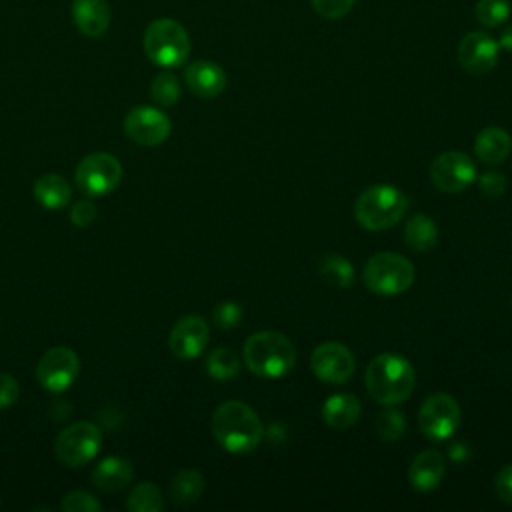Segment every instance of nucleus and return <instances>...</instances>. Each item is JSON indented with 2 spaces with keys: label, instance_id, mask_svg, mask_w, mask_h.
<instances>
[{
  "label": "nucleus",
  "instance_id": "5",
  "mask_svg": "<svg viewBox=\"0 0 512 512\" xmlns=\"http://www.w3.org/2000/svg\"><path fill=\"white\" fill-rule=\"evenodd\" d=\"M144 52L162 68H178L190 54V38L184 26L172 18H156L144 30Z\"/></svg>",
  "mask_w": 512,
  "mask_h": 512
},
{
  "label": "nucleus",
  "instance_id": "28",
  "mask_svg": "<svg viewBox=\"0 0 512 512\" xmlns=\"http://www.w3.org/2000/svg\"><path fill=\"white\" fill-rule=\"evenodd\" d=\"M180 82L172 72H160L150 84V96L160 106H174L180 100Z\"/></svg>",
  "mask_w": 512,
  "mask_h": 512
},
{
  "label": "nucleus",
  "instance_id": "21",
  "mask_svg": "<svg viewBox=\"0 0 512 512\" xmlns=\"http://www.w3.org/2000/svg\"><path fill=\"white\" fill-rule=\"evenodd\" d=\"M362 412V404L354 394L340 392L326 398L322 406V418L324 422L334 430H346L350 428Z\"/></svg>",
  "mask_w": 512,
  "mask_h": 512
},
{
  "label": "nucleus",
  "instance_id": "25",
  "mask_svg": "<svg viewBox=\"0 0 512 512\" xmlns=\"http://www.w3.org/2000/svg\"><path fill=\"white\" fill-rule=\"evenodd\" d=\"M204 492V478L198 470H180L174 474L170 482V496L174 504L178 506H188L196 502Z\"/></svg>",
  "mask_w": 512,
  "mask_h": 512
},
{
  "label": "nucleus",
  "instance_id": "35",
  "mask_svg": "<svg viewBox=\"0 0 512 512\" xmlns=\"http://www.w3.org/2000/svg\"><path fill=\"white\" fill-rule=\"evenodd\" d=\"M96 214H98V212H96V206H94V202H90V200H78V202L70 208V220H72V224L78 226V228L90 226V224L94 222Z\"/></svg>",
  "mask_w": 512,
  "mask_h": 512
},
{
  "label": "nucleus",
  "instance_id": "4",
  "mask_svg": "<svg viewBox=\"0 0 512 512\" xmlns=\"http://www.w3.org/2000/svg\"><path fill=\"white\" fill-rule=\"evenodd\" d=\"M408 210L406 194L390 184H374L360 192L354 202L356 222L372 232L388 230L398 224Z\"/></svg>",
  "mask_w": 512,
  "mask_h": 512
},
{
  "label": "nucleus",
  "instance_id": "17",
  "mask_svg": "<svg viewBox=\"0 0 512 512\" xmlns=\"http://www.w3.org/2000/svg\"><path fill=\"white\" fill-rule=\"evenodd\" d=\"M444 478V456L440 450L428 448L414 456L408 468V480L414 490L428 492L434 490Z\"/></svg>",
  "mask_w": 512,
  "mask_h": 512
},
{
  "label": "nucleus",
  "instance_id": "12",
  "mask_svg": "<svg viewBox=\"0 0 512 512\" xmlns=\"http://www.w3.org/2000/svg\"><path fill=\"white\" fill-rule=\"evenodd\" d=\"M124 134L140 146H158L170 136V118L154 106H136L124 116Z\"/></svg>",
  "mask_w": 512,
  "mask_h": 512
},
{
  "label": "nucleus",
  "instance_id": "6",
  "mask_svg": "<svg viewBox=\"0 0 512 512\" xmlns=\"http://www.w3.org/2000/svg\"><path fill=\"white\" fill-rule=\"evenodd\" d=\"M362 280L374 294L396 296L412 286L414 264L398 252H378L364 264Z\"/></svg>",
  "mask_w": 512,
  "mask_h": 512
},
{
  "label": "nucleus",
  "instance_id": "32",
  "mask_svg": "<svg viewBox=\"0 0 512 512\" xmlns=\"http://www.w3.org/2000/svg\"><path fill=\"white\" fill-rule=\"evenodd\" d=\"M242 308L238 302L234 300H224L220 304H216V308L212 310V320L218 328L222 330H232L242 322Z\"/></svg>",
  "mask_w": 512,
  "mask_h": 512
},
{
  "label": "nucleus",
  "instance_id": "18",
  "mask_svg": "<svg viewBox=\"0 0 512 512\" xmlns=\"http://www.w3.org/2000/svg\"><path fill=\"white\" fill-rule=\"evenodd\" d=\"M72 20L84 36L98 38L110 26V6L106 0H74Z\"/></svg>",
  "mask_w": 512,
  "mask_h": 512
},
{
  "label": "nucleus",
  "instance_id": "30",
  "mask_svg": "<svg viewBox=\"0 0 512 512\" xmlns=\"http://www.w3.org/2000/svg\"><path fill=\"white\" fill-rule=\"evenodd\" d=\"M406 428L404 416L400 410L388 406L384 408L378 416H376V432L384 442H394L398 438H402Z\"/></svg>",
  "mask_w": 512,
  "mask_h": 512
},
{
  "label": "nucleus",
  "instance_id": "24",
  "mask_svg": "<svg viewBox=\"0 0 512 512\" xmlns=\"http://www.w3.org/2000/svg\"><path fill=\"white\" fill-rule=\"evenodd\" d=\"M320 278L334 288H350L356 280L354 266L340 254H324L318 262Z\"/></svg>",
  "mask_w": 512,
  "mask_h": 512
},
{
  "label": "nucleus",
  "instance_id": "20",
  "mask_svg": "<svg viewBox=\"0 0 512 512\" xmlns=\"http://www.w3.org/2000/svg\"><path fill=\"white\" fill-rule=\"evenodd\" d=\"M512 150V138L510 134L500 126H488L480 130L474 142V152L480 162L496 166L502 164Z\"/></svg>",
  "mask_w": 512,
  "mask_h": 512
},
{
  "label": "nucleus",
  "instance_id": "36",
  "mask_svg": "<svg viewBox=\"0 0 512 512\" xmlns=\"http://www.w3.org/2000/svg\"><path fill=\"white\" fill-rule=\"evenodd\" d=\"M20 386L18 380L10 374L0 372V408H8L18 400Z\"/></svg>",
  "mask_w": 512,
  "mask_h": 512
},
{
  "label": "nucleus",
  "instance_id": "14",
  "mask_svg": "<svg viewBox=\"0 0 512 512\" xmlns=\"http://www.w3.org/2000/svg\"><path fill=\"white\" fill-rule=\"evenodd\" d=\"M498 54H500L498 40H494L490 34L480 30L468 32L456 48L458 64L468 74H474V76H484L492 72V68L498 62Z\"/></svg>",
  "mask_w": 512,
  "mask_h": 512
},
{
  "label": "nucleus",
  "instance_id": "29",
  "mask_svg": "<svg viewBox=\"0 0 512 512\" xmlns=\"http://www.w3.org/2000/svg\"><path fill=\"white\" fill-rule=\"evenodd\" d=\"M510 16V0H478L476 18L486 28H498Z\"/></svg>",
  "mask_w": 512,
  "mask_h": 512
},
{
  "label": "nucleus",
  "instance_id": "23",
  "mask_svg": "<svg viewBox=\"0 0 512 512\" xmlns=\"http://www.w3.org/2000/svg\"><path fill=\"white\" fill-rule=\"evenodd\" d=\"M404 242L416 252H428L438 244V226L426 214H414L404 226Z\"/></svg>",
  "mask_w": 512,
  "mask_h": 512
},
{
  "label": "nucleus",
  "instance_id": "27",
  "mask_svg": "<svg viewBox=\"0 0 512 512\" xmlns=\"http://www.w3.org/2000/svg\"><path fill=\"white\" fill-rule=\"evenodd\" d=\"M206 372L216 380L234 378L240 372V360L230 348H214L206 358Z\"/></svg>",
  "mask_w": 512,
  "mask_h": 512
},
{
  "label": "nucleus",
  "instance_id": "31",
  "mask_svg": "<svg viewBox=\"0 0 512 512\" xmlns=\"http://www.w3.org/2000/svg\"><path fill=\"white\" fill-rule=\"evenodd\" d=\"M60 510H64V512H100L102 502L96 496H92L90 492L74 490L62 498Z\"/></svg>",
  "mask_w": 512,
  "mask_h": 512
},
{
  "label": "nucleus",
  "instance_id": "34",
  "mask_svg": "<svg viewBox=\"0 0 512 512\" xmlns=\"http://www.w3.org/2000/svg\"><path fill=\"white\" fill-rule=\"evenodd\" d=\"M478 188L488 198H498L506 192V178L500 172H484L478 178Z\"/></svg>",
  "mask_w": 512,
  "mask_h": 512
},
{
  "label": "nucleus",
  "instance_id": "19",
  "mask_svg": "<svg viewBox=\"0 0 512 512\" xmlns=\"http://www.w3.org/2000/svg\"><path fill=\"white\" fill-rule=\"evenodd\" d=\"M134 478L132 462L122 456H108L92 470V484L102 492H118Z\"/></svg>",
  "mask_w": 512,
  "mask_h": 512
},
{
  "label": "nucleus",
  "instance_id": "37",
  "mask_svg": "<svg viewBox=\"0 0 512 512\" xmlns=\"http://www.w3.org/2000/svg\"><path fill=\"white\" fill-rule=\"evenodd\" d=\"M494 486H496L498 498H500L502 502H506V504L512 506V464L504 466V468L498 472Z\"/></svg>",
  "mask_w": 512,
  "mask_h": 512
},
{
  "label": "nucleus",
  "instance_id": "9",
  "mask_svg": "<svg viewBox=\"0 0 512 512\" xmlns=\"http://www.w3.org/2000/svg\"><path fill=\"white\" fill-rule=\"evenodd\" d=\"M80 374V358L68 346H54L42 354L36 366V378L48 392H64Z\"/></svg>",
  "mask_w": 512,
  "mask_h": 512
},
{
  "label": "nucleus",
  "instance_id": "16",
  "mask_svg": "<svg viewBox=\"0 0 512 512\" xmlns=\"http://www.w3.org/2000/svg\"><path fill=\"white\" fill-rule=\"evenodd\" d=\"M186 86L200 98H216L226 88V72L210 60H196L184 70Z\"/></svg>",
  "mask_w": 512,
  "mask_h": 512
},
{
  "label": "nucleus",
  "instance_id": "3",
  "mask_svg": "<svg viewBox=\"0 0 512 512\" xmlns=\"http://www.w3.org/2000/svg\"><path fill=\"white\" fill-rule=\"evenodd\" d=\"M244 362L250 372L262 378H278L292 370L296 362V346L276 330H260L244 342Z\"/></svg>",
  "mask_w": 512,
  "mask_h": 512
},
{
  "label": "nucleus",
  "instance_id": "15",
  "mask_svg": "<svg viewBox=\"0 0 512 512\" xmlns=\"http://www.w3.org/2000/svg\"><path fill=\"white\" fill-rule=\"evenodd\" d=\"M208 338H210V330L206 320L198 314H188L172 326L168 336V346L176 358L192 360L200 356V352H204Z\"/></svg>",
  "mask_w": 512,
  "mask_h": 512
},
{
  "label": "nucleus",
  "instance_id": "1",
  "mask_svg": "<svg viewBox=\"0 0 512 512\" xmlns=\"http://www.w3.org/2000/svg\"><path fill=\"white\" fill-rule=\"evenodd\" d=\"M212 434L226 452L246 454L260 444L264 426L248 404L228 400L222 402L212 414Z\"/></svg>",
  "mask_w": 512,
  "mask_h": 512
},
{
  "label": "nucleus",
  "instance_id": "7",
  "mask_svg": "<svg viewBox=\"0 0 512 512\" xmlns=\"http://www.w3.org/2000/svg\"><path fill=\"white\" fill-rule=\"evenodd\" d=\"M102 446V432L92 422H74L66 426L56 442L54 452L56 458L70 468H78L88 464Z\"/></svg>",
  "mask_w": 512,
  "mask_h": 512
},
{
  "label": "nucleus",
  "instance_id": "8",
  "mask_svg": "<svg viewBox=\"0 0 512 512\" xmlns=\"http://www.w3.org/2000/svg\"><path fill=\"white\" fill-rule=\"evenodd\" d=\"M122 178V164L116 156L108 152H92L84 156L74 172L76 186L86 196H106L110 194Z\"/></svg>",
  "mask_w": 512,
  "mask_h": 512
},
{
  "label": "nucleus",
  "instance_id": "33",
  "mask_svg": "<svg viewBox=\"0 0 512 512\" xmlns=\"http://www.w3.org/2000/svg\"><path fill=\"white\" fill-rule=\"evenodd\" d=\"M310 2H312V8L316 10V14H320L322 18L338 20L354 8L356 0H310Z\"/></svg>",
  "mask_w": 512,
  "mask_h": 512
},
{
  "label": "nucleus",
  "instance_id": "38",
  "mask_svg": "<svg viewBox=\"0 0 512 512\" xmlns=\"http://www.w3.org/2000/svg\"><path fill=\"white\" fill-rule=\"evenodd\" d=\"M498 46H500L502 50H506V52H510V54H512V24H510V26H506V28L502 30L500 40H498Z\"/></svg>",
  "mask_w": 512,
  "mask_h": 512
},
{
  "label": "nucleus",
  "instance_id": "11",
  "mask_svg": "<svg viewBox=\"0 0 512 512\" xmlns=\"http://www.w3.org/2000/svg\"><path fill=\"white\" fill-rule=\"evenodd\" d=\"M476 178V166L466 152L448 150L438 154L430 164V180L432 184L446 192L458 194L466 190Z\"/></svg>",
  "mask_w": 512,
  "mask_h": 512
},
{
  "label": "nucleus",
  "instance_id": "2",
  "mask_svg": "<svg viewBox=\"0 0 512 512\" xmlns=\"http://www.w3.org/2000/svg\"><path fill=\"white\" fill-rule=\"evenodd\" d=\"M416 384L412 364L398 354L384 352L370 360L366 368V390L372 400L384 406L404 402Z\"/></svg>",
  "mask_w": 512,
  "mask_h": 512
},
{
  "label": "nucleus",
  "instance_id": "10",
  "mask_svg": "<svg viewBox=\"0 0 512 512\" xmlns=\"http://www.w3.org/2000/svg\"><path fill=\"white\" fill-rule=\"evenodd\" d=\"M418 424L426 438L446 440L456 432L460 424V406L450 394L436 392L428 396L420 406Z\"/></svg>",
  "mask_w": 512,
  "mask_h": 512
},
{
  "label": "nucleus",
  "instance_id": "26",
  "mask_svg": "<svg viewBox=\"0 0 512 512\" xmlns=\"http://www.w3.org/2000/svg\"><path fill=\"white\" fill-rule=\"evenodd\" d=\"M126 508L130 512H160L164 508L160 488L152 482L136 484L126 498Z\"/></svg>",
  "mask_w": 512,
  "mask_h": 512
},
{
  "label": "nucleus",
  "instance_id": "13",
  "mask_svg": "<svg viewBox=\"0 0 512 512\" xmlns=\"http://www.w3.org/2000/svg\"><path fill=\"white\" fill-rule=\"evenodd\" d=\"M314 376L328 384H344L354 374L356 362L352 352L340 342H322L310 356Z\"/></svg>",
  "mask_w": 512,
  "mask_h": 512
},
{
  "label": "nucleus",
  "instance_id": "22",
  "mask_svg": "<svg viewBox=\"0 0 512 512\" xmlns=\"http://www.w3.org/2000/svg\"><path fill=\"white\" fill-rule=\"evenodd\" d=\"M34 198L40 206L46 210H60L64 208L72 198V186L70 182L60 174H42L36 178L32 186Z\"/></svg>",
  "mask_w": 512,
  "mask_h": 512
}]
</instances>
